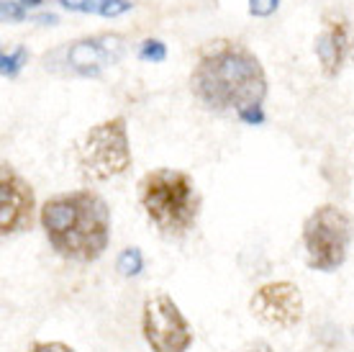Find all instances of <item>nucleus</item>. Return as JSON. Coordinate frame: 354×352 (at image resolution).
Masks as SVG:
<instances>
[{"instance_id": "1a4fd4ad", "label": "nucleus", "mask_w": 354, "mask_h": 352, "mask_svg": "<svg viewBox=\"0 0 354 352\" xmlns=\"http://www.w3.org/2000/svg\"><path fill=\"white\" fill-rule=\"evenodd\" d=\"M354 49V28L344 18H326L324 31L316 36V57L326 78H337Z\"/></svg>"}, {"instance_id": "f3484780", "label": "nucleus", "mask_w": 354, "mask_h": 352, "mask_svg": "<svg viewBox=\"0 0 354 352\" xmlns=\"http://www.w3.org/2000/svg\"><path fill=\"white\" fill-rule=\"evenodd\" d=\"M28 352H77V350L64 342H34L28 347Z\"/></svg>"}, {"instance_id": "7ed1b4c3", "label": "nucleus", "mask_w": 354, "mask_h": 352, "mask_svg": "<svg viewBox=\"0 0 354 352\" xmlns=\"http://www.w3.org/2000/svg\"><path fill=\"white\" fill-rule=\"evenodd\" d=\"M139 203L147 219L165 237H185L201 213V193L183 170L157 168L139 180Z\"/></svg>"}, {"instance_id": "ddd939ff", "label": "nucleus", "mask_w": 354, "mask_h": 352, "mask_svg": "<svg viewBox=\"0 0 354 352\" xmlns=\"http://www.w3.org/2000/svg\"><path fill=\"white\" fill-rule=\"evenodd\" d=\"M165 57H167V46L160 39H144L139 46V60L144 62H165Z\"/></svg>"}, {"instance_id": "aec40b11", "label": "nucleus", "mask_w": 354, "mask_h": 352, "mask_svg": "<svg viewBox=\"0 0 354 352\" xmlns=\"http://www.w3.org/2000/svg\"><path fill=\"white\" fill-rule=\"evenodd\" d=\"M59 3H62L67 10H85L90 0H59Z\"/></svg>"}, {"instance_id": "6e6552de", "label": "nucleus", "mask_w": 354, "mask_h": 352, "mask_svg": "<svg viewBox=\"0 0 354 352\" xmlns=\"http://www.w3.org/2000/svg\"><path fill=\"white\" fill-rule=\"evenodd\" d=\"M36 211L34 188L24 175H18L16 168L3 162L0 168V234H21L31 229Z\"/></svg>"}, {"instance_id": "6ab92c4d", "label": "nucleus", "mask_w": 354, "mask_h": 352, "mask_svg": "<svg viewBox=\"0 0 354 352\" xmlns=\"http://www.w3.org/2000/svg\"><path fill=\"white\" fill-rule=\"evenodd\" d=\"M239 352H274V350L265 342V340H254V342L244 344V347H241Z\"/></svg>"}, {"instance_id": "a211bd4d", "label": "nucleus", "mask_w": 354, "mask_h": 352, "mask_svg": "<svg viewBox=\"0 0 354 352\" xmlns=\"http://www.w3.org/2000/svg\"><path fill=\"white\" fill-rule=\"evenodd\" d=\"M239 118L244 123H252V126H254V123L265 121V114H262V106H254V108H247L244 114H239Z\"/></svg>"}, {"instance_id": "4be33fe9", "label": "nucleus", "mask_w": 354, "mask_h": 352, "mask_svg": "<svg viewBox=\"0 0 354 352\" xmlns=\"http://www.w3.org/2000/svg\"><path fill=\"white\" fill-rule=\"evenodd\" d=\"M39 21H41V24H57V16H52V13H49V16H39Z\"/></svg>"}, {"instance_id": "39448f33", "label": "nucleus", "mask_w": 354, "mask_h": 352, "mask_svg": "<svg viewBox=\"0 0 354 352\" xmlns=\"http://www.w3.org/2000/svg\"><path fill=\"white\" fill-rule=\"evenodd\" d=\"M352 216L337 203H324L310 211L308 219L303 221V247L308 267L321 273H334L342 267L352 245Z\"/></svg>"}, {"instance_id": "2eb2a0df", "label": "nucleus", "mask_w": 354, "mask_h": 352, "mask_svg": "<svg viewBox=\"0 0 354 352\" xmlns=\"http://www.w3.org/2000/svg\"><path fill=\"white\" fill-rule=\"evenodd\" d=\"M0 10H3V21H8V24H21L26 18V10L18 0H3Z\"/></svg>"}, {"instance_id": "f8f14e48", "label": "nucleus", "mask_w": 354, "mask_h": 352, "mask_svg": "<svg viewBox=\"0 0 354 352\" xmlns=\"http://www.w3.org/2000/svg\"><path fill=\"white\" fill-rule=\"evenodd\" d=\"M26 57H28V52H26V46H18L16 52L13 54H3L0 57V70H3V78H16L18 72H21V67L26 64Z\"/></svg>"}, {"instance_id": "412c9836", "label": "nucleus", "mask_w": 354, "mask_h": 352, "mask_svg": "<svg viewBox=\"0 0 354 352\" xmlns=\"http://www.w3.org/2000/svg\"><path fill=\"white\" fill-rule=\"evenodd\" d=\"M18 3L26 8V6H41V3H46V0H18Z\"/></svg>"}, {"instance_id": "4468645a", "label": "nucleus", "mask_w": 354, "mask_h": 352, "mask_svg": "<svg viewBox=\"0 0 354 352\" xmlns=\"http://www.w3.org/2000/svg\"><path fill=\"white\" fill-rule=\"evenodd\" d=\"M133 3L131 0H100V6H97V13L103 18H115L126 13V10H131Z\"/></svg>"}, {"instance_id": "0eeeda50", "label": "nucleus", "mask_w": 354, "mask_h": 352, "mask_svg": "<svg viewBox=\"0 0 354 352\" xmlns=\"http://www.w3.org/2000/svg\"><path fill=\"white\" fill-rule=\"evenodd\" d=\"M252 317L274 329H292L303 322L306 303L301 288L290 281H274L259 285L249 301Z\"/></svg>"}, {"instance_id": "f03ea898", "label": "nucleus", "mask_w": 354, "mask_h": 352, "mask_svg": "<svg viewBox=\"0 0 354 352\" xmlns=\"http://www.w3.org/2000/svg\"><path fill=\"white\" fill-rule=\"evenodd\" d=\"M39 219L54 252L72 263H95L111 242V209L95 191L54 195Z\"/></svg>"}, {"instance_id": "9b49d317", "label": "nucleus", "mask_w": 354, "mask_h": 352, "mask_svg": "<svg viewBox=\"0 0 354 352\" xmlns=\"http://www.w3.org/2000/svg\"><path fill=\"white\" fill-rule=\"evenodd\" d=\"M142 265H144L142 252H139L136 247H129V249H124V252H121V257H118V270H121V275H126V278L142 273Z\"/></svg>"}, {"instance_id": "9d476101", "label": "nucleus", "mask_w": 354, "mask_h": 352, "mask_svg": "<svg viewBox=\"0 0 354 352\" xmlns=\"http://www.w3.org/2000/svg\"><path fill=\"white\" fill-rule=\"evenodd\" d=\"M106 39L108 36H93V39L75 42L67 52V62H70L72 70L80 72V75H95L100 67L118 60V54H111V42H115L118 36H111V42L103 44Z\"/></svg>"}, {"instance_id": "f257e3e1", "label": "nucleus", "mask_w": 354, "mask_h": 352, "mask_svg": "<svg viewBox=\"0 0 354 352\" xmlns=\"http://www.w3.org/2000/svg\"><path fill=\"white\" fill-rule=\"evenodd\" d=\"M190 93L198 103L216 114H244L262 106L267 75L257 54L234 39L205 42L190 70Z\"/></svg>"}, {"instance_id": "423d86ee", "label": "nucleus", "mask_w": 354, "mask_h": 352, "mask_svg": "<svg viewBox=\"0 0 354 352\" xmlns=\"http://www.w3.org/2000/svg\"><path fill=\"white\" fill-rule=\"evenodd\" d=\"M142 335L151 352H187L193 344V326L167 293L144 301Z\"/></svg>"}, {"instance_id": "dca6fc26", "label": "nucleus", "mask_w": 354, "mask_h": 352, "mask_svg": "<svg viewBox=\"0 0 354 352\" xmlns=\"http://www.w3.org/2000/svg\"><path fill=\"white\" fill-rule=\"evenodd\" d=\"M277 6H280V0H249V13L257 18H267L277 10Z\"/></svg>"}, {"instance_id": "20e7f679", "label": "nucleus", "mask_w": 354, "mask_h": 352, "mask_svg": "<svg viewBox=\"0 0 354 352\" xmlns=\"http://www.w3.org/2000/svg\"><path fill=\"white\" fill-rule=\"evenodd\" d=\"M77 168L82 177L103 183L111 177L124 175L131 168V144H129V126L124 116H113L108 121L90 126L85 137L77 141Z\"/></svg>"}]
</instances>
